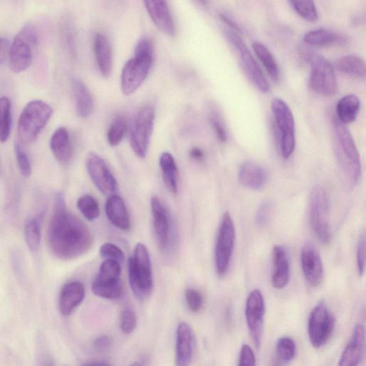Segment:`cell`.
<instances>
[{
	"instance_id": "53",
	"label": "cell",
	"mask_w": 366,
	"mask_h": 366,
	"mask_svg": "<svg viewBox=\"0 0 366 366\" xmlns=\"http://www.w3.org/2000/svg\"><path fill=\"white\" fill-rule=\"evenodd\" d=\"M81 366H113L111 364L104 361H88L83 363Z\"/></svg>"
},
{
	"instance_id": "33",
	"label": "cell",
	"mask_w": 366,
	"mask_h": 366,
	"mask_svg": "<svg viewBox=\"0 0 366 366\" xmlns=\"http://www.w3.org/2000/svg\"><path fill=\"white\" fill-rule=\"evenodd\" d=\"M252 47L256 56L264 66L271 78L274 81H278L280 78L279 67L270 49L259 42H253Z\"/></svg>"
},
{
	"instance_id": "55",
	"label": "cell",
	"mask_w": 366,
	"mask_h": 366,
	"mask_svg": "<svg viewBox=\"0 0 366 366\" xmlns=\"http://www.w3.org/2000/svg\"><path fill=\"white\" fill-rule=\"evenodd\" d=\"M130 366H141V365L138 362H135L131 364Z\"/></svg>"
},
{
	"instance_id": "24",
	"label": "cell",
	"mask_w": 366,
	"mask_h": 366,
	"mask_svg": "<svg viewBox=\"0 0 366 366\" xmlns=\"http://www.w3.org/2000/svg\"><path fill=\"white\" fill-rule=\"evenodd\" d=\"M238 180L244 187L259 190L267 183L268 173L262 166L254 162L247 161L239 169Z\"/></svg>"
},
{
	"instance_id": "22",
	"label": "cell",
	"mask_w": 366,
	"mask_h": 366,
	"mask_svg": "<svg viewBox=\"0 0 366 366\" xmlns=\"http://www.w3.org/2000/svg\"><path fill=\"white\" fill-rule=\"evenodd\" d=\"M49 147L52 154L61 164H67L72 160L74 149L71 135L66 128L60 127L52 134Z\"/></svg>"
},
{
	"instance_id": "7",
	"label": "cell",
	"mask_w": 366,
	"mask_h": 366,
	"mask_svg": "<svg viewBox=\"0 0 366 366\" xmlns=\"http://www.w3.org/2000/svg\"><path fill=\"white\" fill-rule=\"evenodd\" d=\"M310 66L308 80L310 89L323 96L331 97L338 92V83L334 68L324 56L307 52L305 55Z\"/></svg>"
},
{
	"instance_id": "15",
	"label": "cell",
	"mask_w": 366,
	"mask_h": 366,
	"mask_svg": "<svg viewBox=\"0 0 366 366\" xmlns=\"http://www.w3.org/2000/svg\"><path fill=\"white\" fill-rule=\"evenodd\" d=\"M264 316V296L259 290H254L249 294L247 299L245 317L251 338L257 348L260 347L261 342H262Z\"/></svg>"
},
{
	"instance_id": "1",
	"label": "cell",
	"mask_w": 366,
	"mask_h": 366,
	"mask_svg": "<svg viewBox=\"0 0 366 366\" xmlns=\"http://www.w3.org/2000/svg\"><path fill=\"white\" fill-rule=\"evenodd\" d=\"M92 241L87 226L68 211L63 194L58 193L47 230L51 252L63 260H74L86 253Z\"/></svg>"
},
{
	"instance_id": "8",
	"label": "cell",
	"mask_w": 366,
	"mask_h": 366,
	"mask_svg": "<svg viewBox=\"0 0 366 366\" xmlns=\"http://www.w3.org/2000/svg\"><path fill=\"white\" fill-rule=\"evenodd\" d=\"M272 110L279 133L280 147L284 159H288L295 147V124L288 104L282 99L275 97Z\"/></svg>"
},
{
	"instance_id": "52",
	"label": "cell",
	"mask_w": 366,
	"mask_h": 366,
	"mask_svg": "<svg viewBox=\"0 0 366 366\" xmlns=\"http://www.w3.org/2000/svg\"><path fill=\"white\" fill-rule=\"evenodd\" d=\"M190 155L191 158L196 161H202L204 159L203 152L197 147H194L190 150Z\"/></svg>"
},
{
	"instance_id": "11",
	"label": "cell",
	"mask_w": 366,
	"mask_h": 366,
	"mask_svg": "<svg viewBox=\"0 0 366 366\" xmlns=\"http://www.w3.org/2000/svg\"><path fill=\"white\" fill-rule=\"evenodd\" d=\"M336 320L325 303L320 302L312 310L308 321V337L311 345L317 348L324 346L331 338Z\"/></svg>"
},
{
	"instance_id": "50",
	"label": "cell",
	"mask_w": 366,
	"mask_h": 366,
	"mask_svg": "<svg viewBox=\"0 0 366 366\" xmlns=\"http://www.w3.org/2000/svg\"><path fill=\"white\" fill-rule=\"evenodd\" d=\"M11 45L8 39L0 37V66L4 65L9 58Z\"/></svg>"
},
{
	"instance_id": "47",
	"label": "cell",
	"mask_w": 366,
	"mask_h": 366,
	"mask_svg": "<svg viewBox=\"0 0 366 366\" xmlns=\"http://www.w3.org/2000/svg\"><path fill=\"white\" fill-rule=\"evenodd\" d=\"M135 56H153V46L149 38L145 37L138 41L135 48Z\"/></svg>"
},
{
	"instance_id": "4",
	"label": "cell",
	"mask_w": 366,
	"mask_h": 366,
	"mask_svg": "<svg viewBox=\"0 0 366 366\" xmlns=\"http://www.w3.org/2000/svg\"><path fill=\"white\" fill-rule=\"evenodd\" d=\"M128 276L135 297L140 300H146L152 293L153 279L150 254L142 243L137 244L129 259Z\"/></svg>"
},
{
	"instance_id": "29",
	"label": "cell",
	"mask_w": 366,
	"mask_h": 366,
	"mask_svg": "<svg viewBox=\"0 0 366 366\" xmlns=\"http://www.w3.org/2000/svg\"><path fill=\"white\" fill-rule=\"evenodd\" d=\"M303 40L308 44L320 47L343 46L348 42L346 36L325 28L313 30L307 32Z\"/></svg>"
},
{
	"instance_id": "26",
	"label": "cell",
	"mask_w": 366,
	"mask_h": 366,
	"mask_svg": "<svg viewBox=\"0 0 366 366\" xmlns=\"http://www.w3.org/2000/svg\"><path fill=\"white\" fill-rule=\"evenodd\" d=\"M274 271L272 285L277 289L284 288L290 280V262L286 249L281 245H276L273 250Z\"/></svg>"
},
{
	"instance_id": "25",
	"label": "cell",
	"mask_w": 366,
	"mask_h": 366,
	"mask_svg": "<svg viewBox=\"0 0 366 366\" xmlns=\"http://www.w3.org/2000/svg\"><path fill=\"white\" fill-rule=\"evenodd\" d=\"M104 209L109 220L114 226L124 231L130 230V219L127 207L121 196L111 195L106 202Z\"/></svg>"
},
{
	"instance_id": "38",
	"label": "cell",
	"mask_w": 366,
	"mask_h": 366,
	"mask_svg": "<svg viewBox=\"0 0 366 366\" xmlns=\"http://www.w3.org/2000/svg\"><path fill=\"white\" fill-rule=\"evenodd\" d=\"M291 8L303 19L308 22H316L319 19V13L315 2L312 1H289Z\"/></svg>"
},
{
	"instance_id": "10",
	"label": "cell",
	"mask_w": 366,
	"mask_h": 366,
	"mask_svg": "<svg viewBox=\"0 0 366 366\" xmlns=\"http://www.w3.org/2000/svg\"><path fill=\"white\" fill-rule=\"evenodd\" d=\"M225 35L236 49L240 65L250 81L261 92H268L270 85L242 37L231 30H226Z\"/></svg>"
},
{
	"instance_id": "40",
	"label": "cell",
	"mask_w": 366,
	"mask_h": 366,
	"mask_svg": "<svg viewBox=\"0 0 366 366\" xmlns=\"http://www.w3.org/2000/svg\"><path fill=\"white\" fill-rule=\"evenodd\" d=\"M99 255L104 260H110L123 262L125 259L124 252L114 243H104L99 248Z\"/></svg>"
},
{
	"instance_id": "9",
	"label": "cell",
	"mask_w": 366,
	"mask_h": 366,
	"mask_svg": "<svg viewBox=\"0 0 366 366\" xmlns=\"http://www.w3.org/2000/svg\"><path fill=\"white\" fill-rule=\"evenodd\" d=\"M92 291L104 299L120 298L123 293L121 264L115 260H104L92 283Z\"/></svg>"
},
{
	"instance_id": "21",
	"label": "cell",
	"mask_w": 366,
	"mask_h": 366,
	"mask_svg": "<svg viewBox=\"0 0 366 366\" xmlns=\"http://www.w3.org/2000/svg\"><path fill=\"white\" fill-rule=\"evenodd\" d=\"M85 288L80 281L66 283L62 288L59 297V310L61 315L68 317L83 302Z\"/></svg>"
},
{
	"instance_id": "46",
	"label": "cell",
	"mask_w": 366,
	"mask_h": 366,
	"mask_svg": "<svg viewBox=\"0 0 366 366\" xmlns=\"http://www.w3.org/2000/svg\"><path fill=\"white\" fill-rule=\"evenodd\" d=\"M357 266L359 274L362 276L365 269V236L364 233L360 236L358 244Z\"/></svg>"
},
{
	"instance_id": "12",
	"label": "cell",
	"mask_w": 366,
	"mask_h": 366,
	"mask_svg": "<svg viewBox=\"0 0 366 366\" xmlns=\"http://www.w3.org/2000/svg\"><path fill=\"white\" fill-rule=\"evenodd\" d=\"M236 240V231L229 213L224 214L216 245V266L219 276H224L231 264Z\"/></svg>"
},
{
	"instance_id": "54",
	"label": "cell",
	"mask_w": 366,
	"mask_h": 366,
	"mask_svg": "<svg viewBox=\"0 0 366 366\" xmlns=\"http://www.w3.org/2000/svg\"><path fill=\"white\" fill-rule=\"evenodd\" d=\"M43 366H56V365L54 360H52L51 358L47 357L44 360Z\"/></svg>"
},
{
	"instance_id": "19",
	"label": "cell",
	"mask_w": 366,
	"mask_h": 366,
	"mask_svg": "<svg viewBox=\"0 0 366 366\" xmlns=\"http://www.w3.org/2000/svg\"><path fill=\"white\" fill-rule=\"evenodd\" d=\"M195 348V336L191 327L181 323L176 331V366H190Z\"/></svg>"
},
{
	"instance_id": "37",
	"label": "cell",
	"mask_w": 366,
	"mask_h": 366,
	"mask_svg": "<svg viewBox=\"0 0 366 366\" xmlns=\"http://www.w3.org/2000/svg\"><path fill=\"white\" fill-rule=\"evenodd\" d=\"M128 130L127 120L118 116L112 123L107 133V140L112 147L118 146L123 140Z\"/></svg>"
},
{
	"instance_id": "45",
	"label": "cell",
	"mask_w": 366,
	"mask_h": 366,
	"mask_svg": "<svg viewBox=\"0 0 366 366\" xmlns=\"http://www.w3.org/2000/svg\"><path fill=\"white\" fill-rule=\"evenodd\" d=\"M272 209L273 203L269 200L261 204L256 214V224L258 226L262 227L268 224L272 213Z\"/></svg>"
},
{
	"instance_id": "27",
	"label": "cell",
	"mask_w": 366,
	"mask_h": 366,
	"mask_svg": "<svg viewBox=\"0 0 366 366\" xmlns=\"http://www.w3.org/2000/svg\"><path fill=\"white\" fill-rule=\"evenodd\" d=\"M94 51L100 73L104 78L109 77L113 69V54L110 42L106 36L100 33L96 34Z\"/></svg>"
},
{
	"instance_id": "18",
	"label": "cell",
	"mask_w": 366,
	"mask_h": 366,
	"mask_svg": "<svg viewBox=\"0 0 366 366\" xmlns=\"http://www.w3.org/2000/svg\"><path fill=\"white\" fill-rule=\"evenodd\" d=\"M150 204L155 236L160 248L166 251L170 246L171 238L170 214L159 197H152Z\"/></svg>"
},
{
	"instance_id": "30",
	"label": "cell",
	"mask_w": 366,
	"mask_h": 366,
	"mask_svg": "<svg viewBox=\"0 0 366 366\" xmlns=\"http://www.w3.org/2000/svg\"><path fill=\"white\" fill-rule=\"evenodd\" d=\"M360 102L355 94H347L343 97L337 103L336 118L342 124L347 125L353 123L358 115Z\"/></svg>"
},
{
	"instance_id": "23",
	"label": "cell",
	"mask_w": 366,
	"mask_h": 366,
	"mask_svg": "<svg viewBox=\"0 0 366 366\" xmlns=\"http://www.w3.org/2000/svg\"><path fill=\"white\" fill-rule=\"evenodd\" d=\"M365 348V328L355 327L350 341L341 357L338 366H358Z\"/></svg>"
},
{
	"instance_id": "42",
	"label": "cell",
	"mask_w": 366,
	"mask_h": 366,
	"mask_svg": "<svg viewBox=\"0 0 366 366\" xmlns=\"http://www.w3.org/2000/svg\"><path fill=\"white\" fill-rule=\"evenodd\" d=\"M15 152L21 174L25 178H29L32 174V166L28 156L23 150L20 142L16 143Z\"/></svg>"
},
{
	"instance_id": "41",
	"label": "cell",
	"mask_w": 366,
	"mask_h": 366,
	"mask_svg": "<svg viewBox=\"0 0 366 366\" xmlns=\"http://www.w3.org/2000/svg\"><path fill=\"white\" fill-rule=\"evenodd\" d=\"M138 325L135 312L131 308H126L121 316V329L126 335L134 332Z\"/></svg>"
},
{
	"instance_id": "34",
	"label": "cell",
	"mask_w": 366,
	"mask_h": 366,
	"mask_svg": "<svg viewBox=\"0 0 366 366\" xmlns=\"http://www.w3.org/2000/svg\"><path fill=\"white\" fill-rule=\"evenodd\" d=\"M12 110L9 97H0V142L4 143L8 140L11 133Z\"/></svg>"
},
{
	"instance_id": "16",
	"label": "cell",
	"mask_w": 366,
	"mask_h": 366,
	"mask_svg": "<svg viewBox=\"0 0 366 366\" xmlns=\"http://www.w3.org/2000/svg\"><path fill=\"white\" fill-rule=\"evenodd\" d=\"M88 174L96 188L106 195H115L118 183L106 162L98 154L91 152L86 161Z\"/></svg>"
},
{
	"instance_id": "3",
	"label": "cell",
	"mask_w": 366,
	"mask_h": 366,
	"mask_svg": "<svg viewBox=\"0 0 366 366\" xmlns=\"http://www.w3.org/2000/svg\"><path fill=\"white\" fill-rule=\"evenodd\" d=\"M54 114L48 103L34 99L26 104L20 116L18 133L23 145L33 142L47 125Z\"/></svg>"
},
{
	"instance_id": "14",
	"label": "cell",
	"mask_w": 366,
	"mask_h": 366,
	"mask_svg": "<svg viewBox=\"0 0 366 366\" xmlns=\"http://www.w3.org/2000/svg\"><path fill=\"white\" fill-rule=\"evenodd\" d=\"M153 63V56H135L124 66L121 85L125 95L135 92L145 81Z\"/></svg>"
},
{
	"instance_id": "48",
	"label": "cell",
	"mask_w": 366,
	"mask_h": 366,
	"mask_svg": "<svg viewBox=\"0 0 366 366\" xmlns=\"http://www.w3.org/2000/svg\"><path fill=\"white\" fill-rule=\"evenodd\" d=\"M238 366H256L254 352L248 345L241 348Z\"/></svg>"
},
{
	"instance_id": "31",
	"label": "cell",
	"mask_w": 366,
	"mask_h": 366,
	"mask_svg": "<svg viewBox=\"0 0 366 366\" xmlns=\"http://www.w3.org/2000/svg\"><path fill=\"white\" fill-rule=\"evenodd\" d=\"M163 178L168 189L176 194L178 191V169L173 156L164 152L160 158Z\"/></svg>"
},
{
	"instance_id": "6",
	"label": "cell",
	"mask_w": 366,
	"mask_h": 366,
	"mask_svg": "<svg viewBox=\"0 0 366 366\" xmlns=\"http://www.w3.org/2000/svg\"><path fill=\"white\" fill-rule=\"evenodd\" d=\"M309 220L312 230L324 244L331 239L329 200L321 185L312 188L309 197Z\"/></svg>"
},
{
	"instance_id": "36",
	"label": "cell",
	"mask_w": 366,
	"mask_h": 366,
	"mask_svg": "<svg viewBox=\"0 0 366 366\" xmlns=\"http://www.w3.org/2000/svg\"><path fill=\"white\" fill-rule=\"evenodd\" d=\"M77 206L80 213L89 221L97 219L99 216V207L97 200L92 195H85L80 197Z\"/></svg>"
},
{
	"instance_id": "49",
	"label": "cell",
	"mask_w": 366,
	"mask_h": 366,
	"mask_svg": "<svg viewBox=\"0 0 366 366\" xmlns=\"http://www.w3.org/2000/svg\"><path fill=\"white\" fill-rule=\"evenodd\" d=\"M112 339L107 335L97 337L93 342L94 348L99 352H106L112 346Z\"/></svg>"
},
{
	"instance_id": "13",
	"label": "cell",
	"mask_w": 366,
	"mask_h": 366,
	"mask_svg": "<svg viewBox=\"0 0 366 366\" xmlns=\"http://www.w3.org/2000/svg\"><path fill=\"white\" fill-rule=\"evenodd\" d=\"M154 118V110L150 106L143 107L136 116L130 136V145L133 152L140 159H145L147 155Z\"/></svg>"
},
{
	"instance_id": "44",
	"label": "cell",
	"mask_w": 366,
	"mask_h": 366,
	"mask_svg": "<svg viewBox=\"0 0 366 366\" xmlns=\"http://www.w3.org/2000/svg\"><path fill=\"white\" fill-rule=\"evenodd\" d=\"M185 297L188 307L191 312H197L201 310L203 299L198 291L194 288H188L185 291Z\"/></svg>"
},
{
	"instance_id": "28",
	"label": "cell",
	"mask_w": 366,
	"mask_h": 366,
	"mask_svg": "<svg viewBox=\"0 0 366 366\" xmlns=\"http://www.w3.org/2000/svg\"><path fill=\"white\" fill-rule=\"evenodd\" d=\"M71 85L77 114L81 118H87L94 109L92 95L86 85L79 78H73Z\"/></svg>"
},
{
	"instance_id": "51",
	"label": "cell",
	"mask_w": 366,
	"mask_h": 366,
	"mask_svg": "<svg viewBox=\"0 0 366 366\" xmlns=\"http://www.w3.org/2000/svg\"><path fill=\"white\" fill-rule=\"evenodd\" d=\"M221 19L231 28V30H234L233 31L238 33L242 32V29L239 26V25L236 21H234L230 16L226 14H221Z\"/></svg>"
},
{
	"instance_id": "32",
	"label": "cell",
	"mask_w": 366,
	"mask_h": 366,
	"mask_svg": "<svg viewBox=\"0 0 366 366\" xmlns=\"http://www.w3.org/2000/svg\"><path fill=\"white\" fill-rule=\"evenodd\" d=\"M336 68L341 73L350 77L365 79V63L360 57L354 55L343 56L335 63Z\"/></svg>"
},
{
	"instance_id": "2",
	"label": "cell",
	"mask_w": 366,
	"mask_h": 366,
	"mask_svg": "<svg viewBox=\"0 0 366 366\" xmlns=\"http://www.w3.org/2000/svg\"><path fill=\"white\" fill-rule=\"evenodd\" d=\"M336 158L346 181L354 186L361 178V164L355 140L345 125L333 120Z\"/></svg>"
},
{
	"instance_id": "5",
	"label": "cell",
	"mask_w": 366,
	"mask_h": 366,
	"mask_svg": "<svg viewBox=\"0 0 366 366\" xmlns=\"http://www.w3.org/2000/svg\"><path fill=\"white\" fill-rule=\"evenodd\" d=\"M38 33L31 24L25 25L15 37L10 49L9 65L12 71L20 73L32 65L38 44Z\"/></svg>"
},
{
	"instance_id": "20",
	"label": "cell",
	"mask_w": 366,
	"mask_h": 366,
	"mask_svg": "<svg viewBox=\"0 0 366 366\" xmlns=\"http://www.w3.org/2000/svg\"><path fill=\"white\" fill-rule=\"evenodd\" d=\"M144 5L157 28L168 36L176 35L175 22L167 2L161 0L144 1Z\"/></svg>"
},
{
	"instance_id": "35",
	"label": "cell",
	"mask_w": 366,
	"mask_h": 366,
	"mask_svg": "<svg viewBox=\"0 0 366 366\" xmlns=\"http://www.w3.org/2000/svg\"><path fill=\"white\" fill-rule=\"evenodd\" d=\"M24 236L28 248L31 252H37L41 243V226L37 218H31L26 222Z\"/></svg>"
},
{
	"instance_id": "43",
	"label": "cell",
	"mask_w": 366,
	"mask_h": 366,
	"mask_svg": "<svg viewBox=\"0 0 366 366\" xmlns=\"http://www.w3.org/2000/svg\"><path fill=\"white\" fill-rule=\"evenodd\" d=\"M210 121L217 138L221 142L228 140V134L223 119L217 111H212L210 114Z\"/></svg>"
},
{
	"instance_id": "17",
	"label": "cell",
	"mask_w": 366,
	"mask_h": 366,
	"mask_svg": "<svg viewBox=\"0 0 366 366\" xmlns=\"http://www.w3.org/2000/svg\"><path fill=\"white\" fill-rule=\"evenodd\" d=\"M301 266L305 279L312 287L319 286L323 280L324 267L317 248L310 242L305 243L301 249Z\"/></svg>"
},
{
	"instance_id": "39",
	"label": "cell",
	"mask_w": 366,
	"mask_h": 366,
	"mask_svg": "<svg viewBox=\"0 0 366 366\" xmlns=\"http://www.w3.org/2000/svg\"><path fill=\"white\" fill-rule=\"evenodd\" d=\"M277 353L284 362L291 361L296 354V345L289 337H283L279 340L276 346Z\"/></svg>"
}]
</instances>
